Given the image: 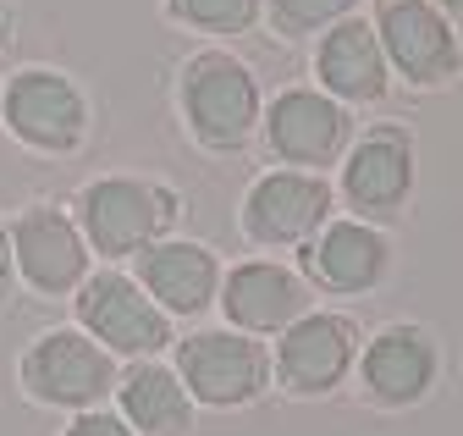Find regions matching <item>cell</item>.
<instances>
[{
	"label": "cell",
	"instance_id": "1",
	"mask_svg": "<svg viewBox=\"0 0 463 436\" xmlns=\"http://www.w3.org/2000/svg\"><path fill=\"white\" fill-rule=\"evenodd\" d=\"M183 117L194 128L199 144L210 149H238L249 144L254 122H260V89L254 72L226 56V50H204L183 67Z\"/></svg>",
	"mask_w": 463,
	"mask_h": 436
},
{
	"label": "cell",
	"instance_id": "2",
	"mask_svg": "<svg viewBox=\"0 0 463 436\" xmlns=\"http://www.w3.org/2000/svg\"><path fill=\"white\" fill-rule=\"evenodd\" d=\"M78 222H83L78 232L99 254H144L177 222V194L138 177H99L78 199Z\"/></svg>",
	"mask_w": 463,
	"mask_h": 436
},
{
	"label": "cell",
	"instance_id": "3",
	"mask_svg": "<svg viewBox=\"0 0 463 436\" xmlns=\"http://www.w3.org/2000/svg\"><path fill=\"white\" fill-rule=\"evenodd\" d=\"M265 348L243 332H194L188 343H177V381L188 387V398L210 403V409H238L254 403L265 393Z\"/></svg>",
	"mask_w": 463,
	"mask_h": 436
},
{
	"label": "cell",
	"instance_id": "4",
	"mask_svg": "<svg viewBox=\"0 0 463 436\" xmlns=\"http://www.w3.org/2000/svg\"><path fill=\"white\" fill-rule=\"evenodd\" d=\"M23 387L55 409H94L105 393H116V365L83 332H44L23 354Z\"/></svg>",
	"mask_w": 463,
	"mask_h": 436
},
{
	"label": "cell",
	"instance_id": "5",
	"mask_svg": "<svg viewBox=\"0 0 463 436\" xmlns=\"http://www.w3.org/2000/svg\"><path fill=\"white\" fill-rule=\"evenodd\" d=\"M78 320H83V332L94 343H105L110 354H133V359H149L171 343V326L165 315L144 299L138 282L128 277H116V270H99V277L83 282L78 293Z\"/></svg>",
	"mask_w": 463,
	"mask_h": 436
},
{
	"label": "cell",
	"instance_id": "6",
	"mask_svg": "<svg viewBox=\"0 0 463 436\" xmlns=\"http://www.w3.org/2000/svg\"><path fill=\"white\" fill-rule=\"evenodd\" d=\"M375 39L386 67H397L409 83H447L458 72V33L430 0H381Z\"/></svg>",
	"mask_w": 463,
	"mask_h": 436
},
{
	"label": "cell",
	"instance_id": "7",
	"mask_svg": "<svg viewBox=\"0 0 463 436\" xmlns=\"http://www.w3.org/2000/svg\"><path fill=\"white\" fill-rule=\"evenodd\" d=\"M6 122H12V133L23 144H33L44 155H67L89 133V105H83V94H78L72 78L28 67L6 89Z\"/></svg>",
	"mask_w": 463,
	"mask_h": 436
},
{
	"label": "cell",
	"instance_id": "8",
	"mask_svg": "<svg viewBox=\"0 0 463 436\" xmlns=\"http://www.w3.org/2000/svg\"><path fill=\"white\" fill-rule=\"evenodd\" d=\"M354 354H359L354 320H347V315H326V309H315V315H298V320L281 332L276 370H281V381H287V393L320 398V393H331L336 381L347 375Z\"/></svg>",
	"mask_w": 463,
	"mask_h": 436
},
{
	"label": "cell",
	"instance_id": "9",
	"mask_svg": "<svg viewBox=\"0 0 463 436\" xmlns=\"http://www.w3.org/2000/svg\"><path fill=\"white\" fill-rule=\"evenodd\" d=\"M331 215V188L315 172H270L249 188L243 204V227L254 243L281 249V243H304L309 232H320V222Z\"/></svg>",
	"mask_w": 463,
	"mask_h": 436
},
{
	"label": "cell",
	"instance_id": "10",
	"mask_svg": "<svg viewBox=\"0 0 463 436\" xmlns=\"http://www.w3.org/2000/svg\"><path fill=\"white\" fill-rule=\"evenodd\" d=\"M12 260L28 277V288H39V293H72L89 270V249H83L78 222H67V215L50 210V204H28L17 215Z\"/></svg>",
	"mask_w": 463,
	"mask_h": 436
},
{
	"label": "cell",
	"instance_id": "11",
	"mask_svg": "<svg viewBox=\"0 0 463 436\" xmlns=\"http://www.w3.org/2000/svg\"><path fill=\"white\" fill-rule=\"evenodd\" d=\"M265 138L293 166H326L347 144V111L320 89H287L276 94L270 117H265Z\"/></svg>",
	"mask_w": 463,
	"mask_h": 436
},
{
	"label": "cell",
	"instance_id": "12",
	"mask_svg": "<svg viewBox=\"0 0 463 436\" xmlns=\"http://www.w3.org/2000/svg\"><path fill=\"white\" fill-rule=\"evenodd\" d=\"M436 381V343L420 326H386L364 348V387L386 409H409L430 393Z\"/></svg>",
	"mask_w": 463,
	"mask_h": 436
},
{
	"label": "cell",
	"instance_id": "13",
	"mask_svg": "<svg viewBox=\"0 0 463 436\" xmlns=\"http://www.w3.org/2000/svg\"><path fill=\"white\" fill-rule=\"evenodd\" d=\"M309 293L293 270H281L270 260H249L226 277L221 288V309L232 326H243V332H281V326H293L304 315Z\"/></svg>",
	"mask_w": 463,
	"mask_h": 436
},
{
	"label": "cell",
	"instance_id": "14",
	"mask_svg": "<svg viewBox=\"0 0 463 436\" xmlns=\"http://www.w3.org/2000/svg\"><path fill=\"white\" fill-rule=\"evenodd\" d=\"M138 277L160 315H199L221 288V265L204 243H149L138 254Z\"/></svg>",
	"mask_w": 463,
	"mask_h": 436
},
{
	"label": "cell",
	"instance_id": "15",
	"mask_svg": "<svg viewBox=\"0 0 463 436\" xmlns=\"http://www.w3.org/2000/svg\"><path fill=\"white\" fill-rule=\"evenodd\" d=\"M414 188V149L397 128H375L364 133V144L347 155L342 166V194L354 210H397Z\"/></svg>",
	"mask_w": 463,
	"mask_h": 436
},
{
	"label": "cell",
	"instance_id": "16",
	"mask_svg": "<svg viewBox=\"0 0 463 436\" xmlns=\"http://www.w3.org/2000/svg\"><path fill=\"white\" fill-rule=\"evenodd\" d=\"M320 83L336 94V100H381L386 94V56H381V39L370 23H336L326 39H320Z\"/></svg>",
	"mask_w": 463,
	"mask_h": 436
},
{
	"label": "cell",
	"instance_id": "17",
	"mask_svg": "<svg viewBox=\"0 0 463 436\" xmlns=\"http://www.w3.org/2000/svg\"><path fill=\"white\" fill-rule=\"evenodd\" d=\"M304 265L331 293H364L386 277V238L364 222H331L320 243L304 254Z\"/></svg>",
	"mask_w": 463,
	"mask_h": 436
},
{
	"label": "cell",
	"instance_id": "18",
	"mask_svg": "<svg viewBox=\"0 0 463 436\" xmlns=\"http://www.w3.org/2000/svg\"><path fill=\"white\" fill-rule=\"evenodd\" d=\"M116 398H122V420L144 436H183L194 425V398L165 365H133L116 381Z\"/></svg>",
	"mask_w": 463,
	"mask_h": 436
},
{
	"label": "cell",
	"instance_id": "19",
	"mask_svg": "<svg viewBox=\"0 0 463 436\" xmlns=\"http://www.w3.org/2000/svg\"><path fill=\"white\" fill-rule=\"evenodd\" d=\"M171 17L204 33H243L260 17V0H165Z\"/></svg>",
	"mask_w": 463,
	"mask_h": 436
},
{
	"label": "cell",
	"instance_id": "20",
	"mask_svg": "<svg viewBox=\"0 0 463 436\" xmlns=\"http://www.w3.org/2000/svg\"><path fill=\"white\" fill-rule=\"evenodd\" d=\"M359 0H270V17L281 33H315V28H331L354 12Z\"/></svg>",
	"mask_w": 463,
	"mask_h": 436
},
{
	"label": "cell",
	"instance_id": "21",
	"mask_svg": "<svg viewBox=\"0 0 463 436\" xmlns=\"http://www.w3.org/2000/svg\"><path fill=\"white\" fill-rule=\"evenodd\" d=\"M67 436H138L122 414H105V409H83L72 425H67Z\"/></svg>",
	"mask_w": 463,
	"mask_h": 436
},
{
	"label": "cell",
	"instance_id": "22",
	"mask_svg": "<svg viewBox=\"0 0 463 436\" xmlns=\"http://www.w3.org/2000/svg\"><path fill=\"white\" fill-rule=\"evenodd\" d=\"M12 293V232L0 227V299Z\"/></svg>",
	"mask_w": 463,
	"mask_h": 436
},
{
	"label": "cell",
	"instance_id": "23",
	"mask_svg": "<svg viewBox=\"0 0 463 436\" xmlns=\"http://www.w3.org/2000/svg\"><path fill=\"white\" fill-rule=\"evenodd\" d=\"M6 39H12V6L0 0V44H6Z\"/></svg>",
	"mask_w": 463,
	"mask_h": 436
},
{
	"label": "cell",
	"instance_id": "24",
	"mask_svg": "<svg viewBox=\"0 0 463 436\" xmlns=\"http://www.w3.org/2000/svg\"><path fill=\"white\" fill-rule=\"evenodd\" d=\"M436 12H452V17H463V0H436Z\"/></svg>",
	"mask_w": 463,
	"mask_h": 436
}]
</instances>
